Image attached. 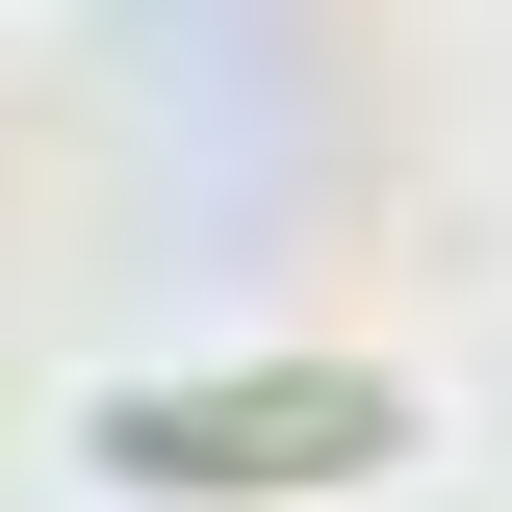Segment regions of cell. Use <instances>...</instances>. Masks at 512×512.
Returning a JSON list of instances; mask_svg holds the SVG:
<instances>
[{"label": "cell", "mask_w": 512, "mask_h": 512, "mask_svg": "<svg viewBox=\"0 0 512 512\" xmlns=\"http://www.w3.org/2000/svg\"><path fill=\"white\" fill-rule=\"evenodd\" d=\"M384 436V384H256V410H128V461H154V487H282V461H359Z\"/></svg>", "instance_id": "6da1fadb"}]
</instances>
